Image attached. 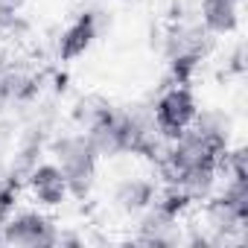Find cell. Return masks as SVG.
Instances as JSON below:
<instances>
[{
    "label": "cell",
    "instance_id": "6da1fadb",
    "mask_svg": "<svg viewBox=\"0 0 248 248\" xmlns=\"http://www.w3.org/2000/svg\"><path fill=\"white\" fill-rule=\"evenodd\" d=\"M47 152L53 155V161L64 172L70 199L85 202L96 187V167H99V155L93 152L88 135L85 132L56 135V138L47 140Z\"/></svg>",
    "mask_w": 248,
    "mask_h": 248
},
{
    "label": "cell",
    "instance_id": "7402d4cb",
    "mask_svg": "<svg viewBox=\"0 0 248 248\" xmlns=\"http://www.w3.org/2000/svg\"><path fill=\"white\" fill-rule=\"evenodd\" d=\"M6 175V164H3V152H0V178Z\"/></svg>",
    "mask_w": 248,
    "mask_h": 248
},
{
    "label": "cell",
    "instance_id": "603a6c76",
    "mask_svg": "<svg viewBox=\"0 0 248 248\" xmlns=\"http://www.w3.org/2000/svg\"><path fill=\"white\" fill-rule=\"evenodd\" d=\"M233 3H242V0H233Z\"/></svg>",
    "mask_w": 248,
    "mask_h": 248
},
{
    "label": "cell",
    "instance_id": "8992f818",
    "mask_svg": "<svg viewBox=\"0 0 248 248\" xmlns=\"http://www.w3.org/2000/svg\"><path fill=\"white\" fill-rule=\"evenodd\" d=\"M161 53L164 59H181V56H196L204 59L213 47V35L204 32L202 24H187V21H172L167 32L161 35Z\"/></svg>",
    "mask_w": 248,
    "mask_h": 248
},
{
    "label": "cell",
    "instance_id": "52a82bcc",
    "mask_svg": "<svg viewBox=\"0 0 248 248\" xmlns=\"http://www.w3.org/2000/svg\"><path fill=\"white\" fill-rule=\"evenodd\" d=\"M102 21H105L102 12L88 9V12H82L70 27H64L62 35H59V41H56V56H59V62H73V59L85 56V53L91 50V44L99 38Z\"/></svg>",
    "mask_w": 248,
    "mask_h": 248
},
{
    "label": "cell",
    "instance_id": "9a60e30c",
    "mask_svg": "<svg viewBox=\"0 0 248 248\" xmlns=\"http://www.w3.org/2000/svg\"><path fill=\"white\" fill-rule=\"evenodd\" d=\"M216 170L225 178H248V149L245 146H228L216 158Z\"/></svg>",
    "mask_w": 248,
    "mask_h": 248
},
{
    "label": "cell",
    "instance_id": "5bb4252c",
    "mask_svg": "<svg viewBox=\"0 0 248 248\" xmlns=\"http://www.w3.org/2000/svg\"><path fill=\"white\" fill-rule=\"evenodd\" d=\"M152 204H155L161 213H167L170 219H178V222L193 210V199H190L178 184H164V187H158Z\"/></svg>",
    "mask_w": 248,
    "mask_h": 248
},
{
    "label": "cell",
    "instance_id": "9c48e42d",
    "mask_svg": "<svg viewBox=\"0 0 248 248\" xmlns=\"http://www.w3.org/2000/svg\"><path fill=\"white\" fill-rule=\"evenodd\" d=\"M135 242H140V245H181L184 242V231H181L178 219H170L167 213H161L152 204V207H146L138 216Z\"/></svg>",
    "mask_w": 248,
    "mask_h": 248
},
{
    "label": "cell",
    "instance_id": "2e32d148",
    "mask_svg": "<svg viewBox=\"0 0 248 248\" xmlns=\"http://www.w3.org/2000/svg\"><path fill=\"white\" fill-rule=\"evenodd\" d=\"M204 59H196V56H181V59H170V85H193V79L199 76V67H202Z\"/></svg>",
    "mask_w": 248,
    "mask_h": 248
},
{
    "label": "cell",
    "instance_id": "4fadbf2b",
    "mask_svg": "<svg viewBox=\"0 0 248 248\" xmlns=\"http://www.w3.org/2000/svg\"><path fill=\"white\" fill-rule=\"evenodd\" d=\"M114 111H117V105H111L105 96H99V93H85V96H79V99L73 102L70 117H73V123L79 126V132H91L93 126L105 123Z\"/></svg>",
    "mask_w": 248,
    "mask_h": 248
},
{
    "label": "cell",
    "instance_id": "7a4b0ae2",
    "mask_svg": "<svg viewBox=\"0 0 248 248\" xmlns=\"http://www.w3.org/2000/svg\"><path fill=\"white\" fill-rule=\"evenodd\" d=\"M0 242L15 248H53L59 245V225L41 207L15 210L0 225Z\"/></svg>",
    "mask_w": 248,
    "mask_h": 248
},
{
    "label": "cell",
    "instance_id": "ffe728a7",
    "mask_svg": "<svg viewBox=\"0 0 248 248\" xmlns=\"http://www.w3.org/2000/svg\"><path fill=\"white\" fill-rule=\"evenodd\" d=\"M9 67H12V59H9V53H6V50H0V76H3Z\"/></svg>",
    "mask_w": 248,
    "mask_h": 248
},
{
    "label": "cell",
    "instance_id": "30bf717a",
    "mask_svg": "<svg viewBox=\"0 0 248 248\" xmlns=\"http://www.w3.org/2000/svg\"><path fill=\"white\" fill-rule=\"evenodd\" d=\"M199 24L213 38H228L239 30V3H233V0H202Z\"/></svg>",
    "mask_w": 248,
    "mask_h": 248
},
{
    "label": "cell",
    "instance_id": "5b68a950",
    "mask_svg": "<svg viewBox=\"0 0 248 248\" xmlns=\"http://www.w3.org/2000/svg\"><path fill=\"white\" fill-rule=\"evenodd\" d=\"M24 187H27L30 199L35 202V207H41V210H56L70 199L67 178L56 161H38V167L27 175Z\"/></svg>",
    "mask_w": 248,
    "mask_h": 248
},
{
    "label": "cell",
    "instance_id": "ba28073f",
    "mask_svg": "<svg viewBox=\"0 0 248 248\" xmlns=\"http://www.w3.org/2000/svg\"><path fill=\"white\" fill-rule=\"evenodd\" d=\"M155 193H158V181H152L146 175H129L114 184L111 204L123 216H140L146 207H152Z\"/></svg>",
    "mask_w": 248,
    "mask_h": 248
},
{
    "label": "cell",
    "instance_id": "d6986e66",
    "mask_svg": "<svg viewBox=\"0 0 248 248\" xmlns=\"http://www.w3.org/2000/svg\"><path fill=\"white\" fill-rule=\"evenodd\" d=\"M27 0H0V12H21Z\"/></svg>",
    "mask_w": 248,
    "mask_h": 248
},
{
    "label": "cell",
    "instance_id": "e0dca14e",
    "mask_svg": "<svg viewBox=\"0 0 248 248\" xmlns=\"http://www.w3.org/2000/svg\"><path fill=\"white\" fill-rule=\"evenodd\" d=\"M225 202H231L245 219H248V178H228L222 190H216Z\"/></svg>",
    "mask_w": 248,
    "mask_h": 248
},
{
    "label": "cell",
    "instance_id": "8fae6325",
    "mask_svg": "<svg viewBox=\"0 0 248 248\" xmlns=\"http://www.w3.org/2000/svg\"><path fill=\"white\" fill-rule=\"evenodd\" d=\"M193 129L222 155L233 140V117L225 108H199V114L193 120Z\"/></svg>",
    "mask_w": 248,
    "mask_h": 248
},
{
    "label": "cell",
    "instance_id": "7c38bea8",
    "mask_svg": "<svg viewBox=\"0 0 248 248\" xmlns=\"http://www.w3.org/2000/svg\"><path fill=\"white\" fill-rule=\"evenodd\" d=\"M178 187L193 199V204L207 202L219 190V170H216V164H204V167L184 170L181 178H178Z\"/></svg>",
    "mask_w": 248,
    "mask_h": 248
},
{
    "label": "cell",
    "instance_id": "277c9868",
    "mask_svg": "<svg viewBox=\"0 0 248 248\" xmlns=\"http://www.w3.org/2000/svg\"><path fill=\"white\" fill-rule=\"evenodd\" d=\"M245 225H248V219L231 202H225L219 193H213L207 202H202V228L210 233L213 245L245 239Z\"/></svg>",
    "mask_w": 248,
    "mask_h": 248
},
{
    "label": "cell",
    "instance_id": "ac0fdd59",
    "mask_svg": "<svg viewBox=\"0 0 248 248\" xmlns=\"http://www.w3.org/2000/svg\"><path fill=\"white\" fill-rule=\"evenodd\" d=\"M245 73V47L233 44L225 53V76H242Z\"/></svg>",
    "mask_w": 248,
    "mask_h": 248
},
{
    "label": "cell",
    "instance_id": "44dd1931",
    "mask_svg": "<svg viewBox=\"0 0 248 248\" xmlns=\"http://www.w3.org/2000/svg\"><path fill=\"white\" fill-rule=\"evenodd\" d=\"M12 99H9V93H6V88H3V82H0V114L6 111V105H9Z\"/></svg>",
    "mask_w": 248,
    "mask_h": 248
},
{
    "label": "cell",
    "instance_id": "3957f363",
    "mask_svg": "<svg viewBox=\"0 0 248 248\" xmlns=\"http://www.w3.org/2000/svg\"><path fill=\"white\" fill-rule=\"evenodd\" d=\"M152 111L158 123V135L164 140H175L184 129L193 126L199 114V99L187 85H167L152 102Z\"/></svg>",
    "mask_w": 248,
    "mask_h": 248
}]
</instances>
